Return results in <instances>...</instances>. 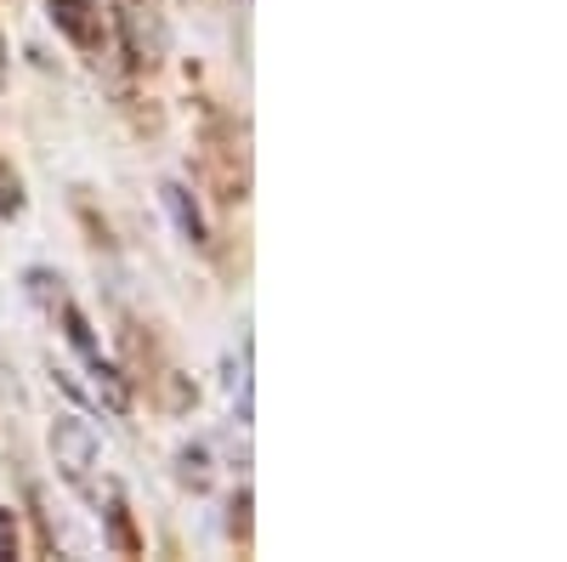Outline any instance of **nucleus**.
<instances>
[{"instance_id": "obj_5", "label": "nucleus", "mask_w": 567, "mask_h": 562, "mask_svg": "<svg viewBox=\"0 0 567 562\" xmlns=\"http://www.w3.org/2000/svg\"><path fill=\"white\" fill-rule=\"evenodd\" d=\"M109 529H114V545H120V551H136V534H131V523H125L120 494H109Z\"/></svg>"}, {"instance_id": "obj_6", "label": "nucleus", "mask_w": 567, "mask_h": 562, "mask_svg": "<svg viewBox=\"0 0 567 562\" xmlns=\"http://www.w3.org/2000/svg\"><path fill=\"white\" fill-rule=\"evenodd\" d=\"M182 483H194V489H205V483H210L205 449H182Z\"/></svg>"}, {"instance_id": "obj_7", "label": "nucleus", "mask_w": 567, "mask_h": 562, "mask_svg": "<svg viewBox=\"0 0 567 562\" xmlns=\"http://www.w3.org/2000/svg\"><path fill=\"white\" fill-rule=\"evenodd\" d=\"M18 556V529H12V511H0V562Z\"/></svg>"}, {"instance_id": "obj_4", "label": "nucleus", "mask_w": 567, "mask_h": 562, "mask_svg": "<svg viewBox=\"0 0 567 562\" xmlns=\"http://www.w3.org/2000/svg\"><path fill=\"white\" fill-rule=\"evenodd\" d=\"M165 211L176 216V227H182L187 245H205V216H199V205H194V194H187V187L165 182Z\"/></svg>"}, {"instance_id": "obj_3", "label": "nucleus", "mask_w": 567, "mask_h": 562, "mask_svg": "<svg viewBox=\"0 0 567 562\" xmlns=\"http://www.w3.org/2000/svg\"><path fill=\"white\" fill-rule=\"evenodd\" d=\"M52 23L80 45V52H97L103 45V12L91 0H52Z\"/></svg>"}, {"instance_id": "obj_2", "label": "nucleus", "mask_w": 567, "mask_h": 562, "mask_svg": "<svg viewBox=\"0 0 567 562\" xmlns=\"http://www.w3.org/2000/svg\"><path fill=\"white\" fill-rule=\"evenodd\" d=\"M120 23H125L131 63H159V58L171 52V34H165V23H159V12H154V7H125V12H120Z\"/></svg>"}, {"instance_id": "obj_1", "label": "nucleus", "mask_w": 567, "mask_h": 562, "mask_svg": "<svg viewBox=\"0 0 567 562\" xmlns=\"http://www.w3.org/2000/svg\"><path fill=\"white\" fill-rule=\"evenodd\" d=\"M97 432L85 427L80 415H58L52 420V460H58V472L74 483V489H91V472H97Z\"/></svg>"}]
</instances>
